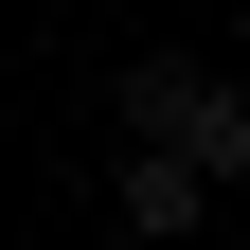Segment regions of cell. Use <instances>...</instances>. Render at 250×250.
<instances>
[{
    "label": "cell",
    "mask_w": 250,
    "mask_h": 250,
    "mask_svg": "<svg viewBox=\"0 0 250 250\" xmlns=\"http://www.w3.org/2000/svg\"><path fill=\"white\" fill-rule=\"evenodd\" d=\"M107 107H125V161H179L197 197H214V179H250V89L214 72V54H179V36H143Z\"/></svg>",
    "instance_id": "obj_1"
},
{
    "label": "cell",
    "mask_w": 250,
    "mask_h": 250,
    "mask_svg": "<svg viewBox=\"0 0 250 250\" xmlns=\"http://www.w3.org/2000/svg\"><path fill=\"white\" fill-rule=\"evenodd\" d=\"M107 214H125V250H179V232H197L214 197H197L179 161H125V179H107Z\"/></svg>",
    "instance_id": "obj_2"
}]
</instances>
